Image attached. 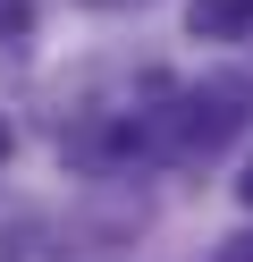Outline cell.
<instances>
[{"label":"cell","mask_w":253,"mask_h":262,"mask_svg":"<svg viewBox=\"0 0 253 262\" xmlns=\"http://www.w3.org/2000/svg\"><path fill=\"white\" fill-rule=\"evenodd\" d=\"M0 161H9V119H0Z\"/></svg>","instance_id":"obj_4"},{"label":"cell","mask_w":253,"mask_h":262,"mask_svg":"<svg viewBox=\"0 0 253 262\" xmlns=\"http://www.w3.org/2000/svg\"><path fill=\"white\" fill-rule=\"evenodd\" d=\"M236 194H245V203H253V169H245V178H236Z\"/></svg>","instance_id":"obj_3"},{"label":"cell","mask_w":253,"mask_h":262,"mask_svg":"<svg viewBox=\"0 0 253 262\" xmlns=\"http://www.w3.org/2000/svg\"><path fill=\"white\" fill-rule=\"evenodd\" d=\"M228 262H253V237H236V254H228Z\"/></svg>","instance_id":"obj_2"},{"label":"cell","mask_w":253,"mask_h":262,"mask_svg":"<svg viewBox=\"0 0 253 262\" xmlns=\"http://www.w3.org/2000/svg\"><path fill=\"white\" fill-rule=\"evenodd\" d=\"M186 26H194L202 42H236L253 26V0H194V9H186Z\"/></svg>","instance_id":"obj_1"}]
</instances>
